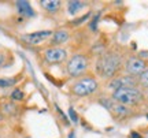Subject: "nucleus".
<instances>
[{
    "mask_svg": "<svg viewBox=\"0 0 148 138\" xmlns=\"http://www.w3.org/2000/svg\"><path fill=\"white\" fill-rule=\"evenodd\" d=\"M122 56L116 52H107L103 53V56L99 59L97 62V71L101 75V78L104 80H110L114 78L118 71L122 69Z\"/></svg>",
    "mask_w": 148,
    "mask_h": 138,
    "instance_id": "nucleus-1",
    "label": "nucleus"
},
{
    "mask_svg": "<svg viewBox=\"0 0 148 138\" xmlns=\"http://www.w3.org/2000/svg\"><path fill=\"white\" fill-rule=\"evenodd\" d=\"M111 99L115 103H119L122 105H126L130 108V107L141 104L144 100V96L137 88H121V89H116L112 92Z\"/></svg>",
    "mask_w": 148,
    "mask_h": 138,
    "instance_id": "nucleus-2",
    "label": "nucleus"
},
{
    "mask_svg": "<svg viewBox=\"0 0 148 138\" xmlns=\"http://www.w3.org/2000/svg\"><path fill=\"white\" fill-rule=\"evenodd\" d=\"M99 89V82L96 81V78L93 77H81L77 82H74L70 90L74 96L77 97H86V96H90L96 93Z\"/></svg>",
    "mask_w": 148,
    "mask_h": 138,
    "instance_id": "nucleus-3",
    "label": "nucleus"
},
{
    "mask_svg": "<svg viewBox=\"0 0 148 138\" xmlns=\"http://www.w3.org/2000/svg\"><path fill=\"white\" fill-rule=\"evenodd\" d=\"M89 67V59L85 55H73L67 60L66 64V71L71 78H81L86 73V70Z\"/></svg>",
    "mask_w": 148,
    "mask_h": 138,
    "instance_id": "nucleus-4",
    "label": "nucleus"
},
{
    "mask_svg": "<svg viewBox=\"0 0 148 138\" xmlns=\"http://www.w3.org/2000/svg\"><path fill=\"white\" fill-rule=\"evenodd\" d=\"M147 69V60L141 59L140 56H129L126 59V62H125V73H126V75L140 77Z\"/></svg>",
    "mask_w": 148,
    "mask_h": 138,
    "instance_id": "nucleus-5",
    "label": "nucleus"
},
{
    "mask_svg": "<svg viewBox=\"0 0 148 138\" xmlns=\"http://www.w3.org/2000/svg\"><path fill=\"white\" fill-rule=\"evenodd\" d=\"M44 60L48 64H60L67 60V51L62 47H49L44 51Z\"/></svg>",
    "mask_w": 148,
    "mask_h": 138,
    "instance_id": "nucleus-6",
    "label": "nucleus"
},
{
    "mask_svg": "<svg viewBox=\"0 0 148 138\" xmlns=\"http://www.w3.org/2000/svg\"><path fill=\"white\" fill-rule=\"evenodd\" d=\"M103 105L107 107V109L110 111V114L115 118V119H125V118H127L132 114V109H130L129 107L122 105L119 103H115L112 99L108 100L106 104H103Z\"/></svg>",
    "mask_w": 148,
    "mask_h": 138,
    "instance_id": "nucleus-7",
    "label": "nucleus"
},
{
    "mask_svg": "<svg viewBox=\"0 0 148 138\" xmlns=\"http://www.w3.org/2000/svg\"><path fill=\"white\" fill-rule=\"evenodd\" d=\"M49 37H52V32H51V30H38V32L29 33V34H23V36H22V40L26 44L37 45V44L45 41V40Z\"/></svg>",
    "mask_w": 148,
    "mask_h": 138,
    "instance_id": "nucleus-8",
    "label": "nucleus"
},
{
    "mask_svg": "<svg viewBox=\"0 0 148 138\" xmlns=\"http://www.w3.org/2000/svg\"><path fill=\"white\" fill-rule=\"evenodd\" d=\"M138 82L136 80V77L132 75H121V77H116L110 82V88H112L114 90L116 89H121V88H136Z\"/></svg>",
    "mask_w": 148,
    "mask_h": 138,
    "instance_id": "nucleus-9",
    "label": "nucleus"
},
{
    "mask_svg": "<svg viewBox=\"0 0 148 138\" xmlns=\"http://www.w3.org/2000/svg\"><path fill=\"white\" fill-rule=\"evenodd\" d=\"M15 7L16 11L21 16H25V18H33L36 15L34 10L32 8V5L29 1H25V0H19V1H15Z\"/></svg>",
    "mask_w": 148,
    "mask_h": 138,
    "instance_id": "nucleus-10",
    "label": "nucleus"
},
{
    "mask_svg": "<svg viewBox=\"0 0 148 138\" xmlns=\"http://www.w3.org/2000/svg\"><path fill=\"white\" fill-rule=\"evenodd\" d=\"M69 38H70V34L66 29H59V30L52 33L51 45H52V47H59V45H62V44L66 43Z\"/></svg>",
    "mask_w": 148,
    "mask_h": 138,
    "instance_id": "nucleus-11",
    "label": "nucleus"
},
{
    "mask_svg": "<svg viewBox=\"0 0 148 138\" xmlns=\"http://www.w3.org/2000/svg\"><path fill=\"white\" fill-rule=\"evenodd\" d=\"M40 5H41L42 8L48 12H56V11L60 8V1L58 0H41L40 1Z\"/></svg>",
    "mask_w": 148,
    "mask_h": 138,
    "instance_id": "nucleus-12",
    "label": "nucleus"
},
{
    "mask_svg": "<svg viewBox=\"0 0 148 138\" xmlns=\"http://www.w3.org/2000/svg\"><path fill=\"white\" fill-rule=\"evenodd\" d=\"M85 3L84 1H78V0H73V1H69L67 3V10H69V14L70 15H75L79 10H82L85 7Z\"/></svg>",
    "mask_w": 148,
    "mask_h": 138,
    "instance_id": "nucleus-13",
    "label": "nucleus"
},
{
    "mask_svg": "<svg viewBox=\"0 0 148 138\" xmlns=\"http://www.w3.org/2000/svg\"><path fill=\"white\" fill-rule=\"evenodd\" d=\"M16 84V78H0V88H11Z\"/></svg>",
    "mask_w": 148,
    "mask_h": 138,
    "instance_id": "nucleus-14",
    "label": "nucleus"
},
{
    "mask_svg": "<svg viewBox=\"0 0 148 138\" xmlns=\"http://www.w3.org/2000/svg\"><path fill=\"white\" fill-rule=\"evenodd\" d=\"M23 97H25V93L21 89H14L12 93H11V100H14V101H21V100H23Z\"/></svg>",
    "mask_w": 148,
    "mask_h": 138,
    "instance_id": "nucleus-15",
    "label": "nucleus"
},
{
    "mask_svg": "<svg viewBox=\"0 0 148 138\" xmlns=\"http://www.w3.org/2000/svg\"><path fill=\"white\" fill-rule=\"evenodd\" d=\"M138 84L143 86V88L148 89V69L145 70V71H144L140 77H138Z\"/></svg>",
    "mask_w": 148,
    "mask_h": 138,
    "instance_id": "nucleus-16",
    "label": "nucleus"
},
{
    "mask_svg": "<svg viewBox=\"0 0 148 138\" xmlns=\"http://www.w3.org/2000/svg\"><path fill=\"white\" fill-rule=\"evenodd\" d=\"M3 112L7 114V115H14V112H15V104H12V103H5Z\"/></svg>",
    "mask_w": 148,
    "mask_h": 138,
    "instance_id": "nucleus-17",
    "label": "nucleus"
},
{
    "mask_svg": "<svg viewBox=\"0 0 148 138\" xmlns=\"http://www.w3.org/2000/svg\"><path fill=\"white\" fill-rule=\"evenodd\" d=\"M5 63H7V53L4 51H0V69L4 67Z\"/></svg>",
    "mask_w": 148,
    "mask_h": 138,
    "instance_id": "nucleus-18",
    "label": "nucleus"
},
{
    "mask_svg": "<svg viewBox=\"0 0 148 138\" xmlns=\"http://www.w3.org/2000/svg\"><path fill=\"white\" fill-rule=\"evenodd\" d=\"M69 115H70V119H71L74 123L78 122V116H77V112L73 109V107H70V108H69Z\"/></svg>",
    "mask_w": 148,
    "mask_h": 138,
    "instance_id": "nucleus-19",
    "label": "nucleus"
},
{
    "mask_svg": "<svg viewBox=\"0 0 148 138\" xmlns=\"http://www.w3.org/2000/svg\"><path fill=\"white\" fill-rule=\"evenodd\" d=\"M130 137L132 138H141V135L138 133H136V131H132V133H130Z\"/></svg>",
    "mask_w": 148,
    "mask_h": 138,
    "instance_id": "nucleus-20",
    "label": "nucleus"
},
{
    "mask_svg": "<svg viewBox=\"0 0 148 138\" xmlns=\"http://www.w3.org/2000/svg\"><path fill=\"white\" fill-rule=\"evenodd\" d=\"M69 138H75V137H74V133H70V135H69Z\"/></svg>",
    "mask_w": 148,
    "mask_h": 138,
    "instance_id": "nucleus-21",
    "label": "nucleus"
},
{
    "mask_svg": "<svg viewBox=\"0 0 148 138\" xmlns=\"http://www.w3.org/2000/svg\"><path fill=\"white\" fill-rule=\"evenodd\" d=\"M1 119H3V116H1V114H0V120H1Z\"/></svg>",
    "mask_w": 148,
    "mask_h": 138,
    "instance_id": "nucleus-22",
    "label": "nucleus"
},
{
    "mask_svg": "<svg viewBox=\"0 0 148 138\" xmlns=\"http://www.w3.org/2000/svg\"><path fill=\"white\" fill-rule=\"evenodd\" d=\"M147 118H148V114H147Z\"/></svg>",
    "mask_w": 148,
    "mask_h": 138,
    "instance_id": "nucleus-23",
    "label": "nucleus"
},
{
    "mask_svg": "<svg viewBox=\"0 0 148 138\" xmlns=\"http://www.w3.org/2000/svg\"><path fill=\"white\" fill-rule=\"evenodd\" d=\"M0 138H1V137H0Z\"/></svg>",
    "mask_w": 148,
    "mask_h": 138,
    "instance_id": "nucleus-24",
    "label": "nucleus"
}]
</instances>
